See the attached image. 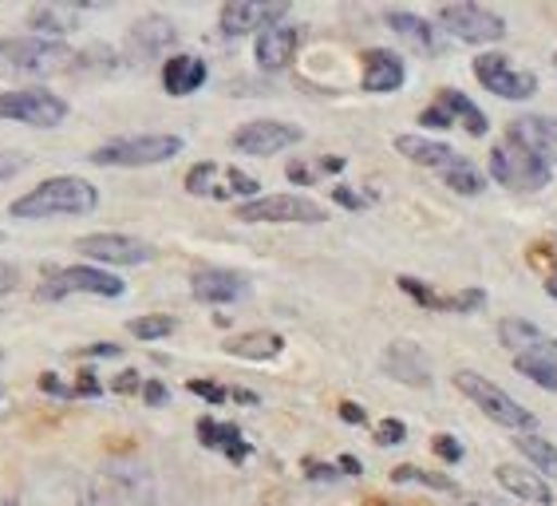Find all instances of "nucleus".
<instances>
[{
  "label": "nucleus",
  "mask_w": 557,
  "mask_h": 506,
  "mask_svg": "<svg viewBox=\"0 0 557 506\" xmlns=\"http://www.w3.org/2000/svg\"><path fill=\"white\" fill-rule=\"evenodd\" d=\"M554 64H557V55H554Z\"/></svg>",
  "instance_id": "864d4df0"
},
{
  "label": "nucleus",
  "mask_w": 557,
  "mask_h": 506,
  "mask_svg": "<svg viewBox=\"0 0 557 506\" xmlns=\"http://www.w3.org/2000/svg\"><path fill=\"white\" fill-rule=\"evenodd\" d=\"M498 341H503V348H510L515 356H530L546 345L549 336L542 333L534 321H525V317H506V321H498Z\"/></svg>",
  "instance_id": "c85d7f7f"
},
{
  "label": "nucleus",
  "mask_w": 557,
  "mask_h": 506,
  "mask_svg": "<svg viewBox=\"0 0 557 506\" xmlns=\"http://www.w3.org/2000/svg\"><path fill=\"white\" fill-rule=\"evenodd\" d=\"M431 447H435V455H440V459H447V464H459V459H462V443L455 440V435H435V440H431Z\"/></svg>",
  "instance_id": "ea45409f"
},
{
  "label": "nucleus",
  "mask_w": 557,
  "mask_h": 506,
  "mask_svg": "<svg viewBox=\"0 0 557 506\" xmlns=\"http://www.w3.org/2000/svg\"><path fill=\"white\" fill-rule=\"evenodd\" d=\"M67 99L44 87H21V91H0V123H24L36 131H52L67 119Z\"/></svg>",
  "instance_id": "0eeeda50"
},
{
  "label": "nucleus",
  "mask_w": 557,
  "mask_h": 506,
  "mask_svg": "<svg viewBox=\"0 0 557 506\" xmlns=\"http://www.w3.org/2000/svg\"><path fill=\"white\" fill-rule=\"evenodd\" d=\"M99 206V190L79 174H55L44 178L21 198H12L9 214L24 222H48V218H84Z\"/></svg>",
  "instance_id": "f257e3e1"
},
{
  "label": "nucleus",
  "mask_w": 557,
  "mask_h": 506,
  "mask_svg": "<svg viewBox=\"0 0 557 506\" xmlns=\"http://www.w3.org/2000/svg\"><path fill=\"white\" fill-rule=\"evenodd\" d=\"M234 218L249 226H321L329 222V210L305 195H258L237 206Z\"/></svg>",
  "instance_id": "39448f33"
},
{
  "label": "nucleus",
  "mask_w": 557,
  "mask_h": 506,
  "mask_svg": "<svg viewBox=\"0 0 557 506\" xmlns=\"http://www.w3.org/2000/svg\"><path fill=\"white\" fill-rule=\"evenodd\" d=\"M79 293H91V297H123L127 285L108 270H96V266H67V270H55L48 281H40L36 297L40 301H64V297H79Z\"/></svg>",
  "instance_id": "1a4fd4ad"
},
{
  "label": "nucleus",
  "mask_w": 557,
  "mask_h": 506,
  "mask_svg": "<svg viewBox=\"0 0 557 506\" xmlns=\"http://www.w3.org/2000/svg\"><path fill=\"white\" fill-rule=\"evenodd\" d=\"M119 353H123L119 345H96V348H87L84 356H119Z\"/></svg>",
  "instance_id": "8fccbe9b"
},
{
  "label": "nucleus",
  "mask_w": 557,
  "mask_h": 506,
  "mask_svg": "<svg viewBox=\"0 0 557 506\" xmlns=\"http://www.w3.org/2000/svg\"><path fill=\"white\" fill-rule=\"evenodd\" d=\"M190 293L202 305H234L249 297V277L237 270H222V266H206L190 277Z\"/></svg>",
  "instance_id": "dca6fc26"
},
{
  "label": "nucleus",
  "mask_w": 557,
  "mask_h": 506,
  "mask_svg": "<svg viewBox=\"0 0 557 506\" xmlns=\"http://www.w3.org/2000/svg\"><path fill=\"white\" fill-rule=\"evenodd\" d=\"M225 353L242 356V360H277V356L285 353V336H277V333L230 336V341H225Z\"/></svg>",
  "instance_id": "7c9ffc66"
},
{
  "label": "nucleus",
  "mask_w": 557,
  "mask_h": 506,
  "mask_svg": "<svg viewBox=\"0 0 557 506\" xmlns=\"http://www.w3.org/2000/svg\"><path fill=\"white\" fill-rule=\"evenodd\" d=\"M384 21H387V28H392V33H396L404 44H408V48H416L419 55H440L443 48H447V40H443L440 28H435V24H428L423 16H416V12L387 9Z\"/></svg>",
  "instance_id": "412c9836"
},
{
  "label": "nucleus",
  "mask_w": 557,
  "mask_h": 506,
  "mask_svg": "<svg viewBox=\"0 0 557 506\" xmlns=\"http://www.w3.org/2000/svg\"><path fill=\"white\" fill-rule=\"evenodd\" d=\"M174 155H183V139L178 135H123V139H111L103 147L87 155L96 166H162L171 162Z\"/></svg>",
  "instance_id": "423d86ee"
},
{
  "label": "nucleus",
  "mask_w": 557,
  "mask_h": 506,
  "mask_svg": "<svg viewBox=\"0 0 557 506\" xmlns=\"http://www.w3.org/2000/svg\"><path fill=\"white\" fill-rule=\"evenodd\" d=\"M28 166V155H21V151H0V183L4 178H16V174Z\"/></svg>",
  "instance_id": "a19ab883"
},
{
  "label": "nucleus",
  "mask_w": 557,
  "mask_h": 506,
  "mask_svg": "<svg viewBox=\"0 0 557 506\" xmlns=\"http://www.w3.org/2000/svg\"><path fill=\"white\" fill-rule=\"evenodd\" d=\"M494 479H498V486H503V491H510L518 503H534V506L554 503V495H549V483L537 471H530V467L498 464V467H494Z\"/></svg>",
  "instance_id": "b1692460"
},
{
  "label": "nucleus",
  "mask_w": 557,
  "mask_h": 506,
  "mask_svg": "<svg viewBox=\"0 0 557 506\" xmlns=\"http://www.w3.org/2000/svg\"><path fill=\"white\" fill-rule=\"evenodd\" d=\"M450 380H455V388H459L462 396L471 399V404L479 411H483L486 420L498 423V428L518 431V435H522V431H534L537 428V416H534V411L522 408V404H518V399L510 396V392L498 388L494 380L479 377V372H471V368H459V372H455Z\"/></svg>",
  "instance_id": "20e7f679"
},
{
  "label": "nucleus",
  "mask_w": 557,
  "mask_h": 506,
  "mask_svg": "<svg viewBox=\"0 0 557 506\" xmlns=\"http://www.w3.org/2000/svg\"><path fill=\"white\" fill-rule=\"evenodd\" d=\"M440 33L462 44H498L506 36V21L486 4H443Z\"/></svg>",
  "instance_id": "9b49d317"
},
{
  "label": "nucleus",
  "mask_w": 557,
  "mask_h": 506,
  "mask_svg": "<svg viewBox=\"0 0 557 506\" xmlns=\"http://www.w3.org/2000/svg\"><path fill=\"white\" fill-rule=\"evenodd\" d=\"M474 79L498 99H530L537 91L534 72H522V67L510 64V55L503 52H483L474 60Z\"/></svg>",
  "instance_id": "ddd939ff"
},
{
  "label": "nucleus",
  "mask_w": 557,
  "mask_h": 506,
  "mask_svg": "<svg viewBox=\"0 0 557 506\" xmlns=\"http://www.w3.org/2000/svg\"><path fill=\"white\" fill-rule=\"evenodd\" d=\"M324 171H344V159H321V162H312V166H309V162H289V178H293V183H305V186H309L312 183V178H317V174H324Z\"/></svg>",
  "instance_id": "e433bc0d"
},
{
  "label": "nucleus",
  "mask_w": 557,
  "mask_h": 506,
  "mask_svg": "<svg viewBox=\"0 0 557 506\" xmlns=\"http://www.w3.org/2000/svg\"><path fill=\"white\" fill-rule=\"evenodd\" d=\"M300 48V28L297 24H273V28H261L258 40H253V55H258L261 72H281V67L293 64V55Z\"/></svg>",
  "instance_id": "6ab92c4d"
},
{
  "label": "nucleus",
  "mask_w": 557,
  "mask_h": 506,
  "mask_svg": "<svg viewBox=\"0 0 557 506\" xmlns=\"http://www.w3.org/2000/svg\"><path fill=\"white\" fill-rule=\"evenodd\" d=\"M131 44H135V52H143V55L162 52V48L174 44V24L166 21V16H143V21L131 24Z\"/></svg>",
  "instance_id": "c756f323"
},
{
  "label": "nucleus",
  "mask_w": 557,
  "mask_h": 506,
  "mask_svg": "<svg viewBox=\"0 0 557 506\" xmlns=\"http://www.w3.org/2000/svg\"><path fill=\"white\" fill-rule=\"evenodd\" d=\"M404 440H408V428L399 420H384L375 428V443H380V447H396V443H404Z\"/></svg>",
  "instance_id": "4c0bfd02"
},
{
  "label": "nucleus",
  "mask_w": 557,
  "mask_h": 506,
  "mask_svg": "<svg viewBox=\"0 0 557 506\" xmlns=\"http://www.w3.org/2000/svg\"><path fill=\"white\" fill-rule=\"evenodd\" d=\"M419 127H428V131H450L455 123H450V115L440 108V103H431L423 115H419Z\"/></svg>",
  "instance_id": "79ce46f5"
},
{
  "label": "nucleus",
  "mask_w": 557,
  "mask_h": 506,
  "mask_svg": "<svg viewBox=\"0 0 557 506\" xmlns=\"http://www.w3.org/2000/svg\"><path fill=\"white\" fill-rule=\"evenodd\" d=\"M384 372L399 384H411V388H431V360L428 353L411 341H396L387 345L384 353Z\"/></svg>",
  "instance_id": "4be33fe9"
},
{
  "label": "nucleus",
  "mask_w": 557,
  "mask_h": 506,
  "mask_svg": "<svg viewBox=\"0 0 557 506\" xmlns=\"http://www.w3.org/2000/svg\"><path fill=\"white\" fill-rule=\"evenodd\" d=\"M396 151L404 155L408 162H416V166H428V171H455V166H462V155L455 151V147H447V143H435V139H423V135H399L396 139Z\"/></svg>",
  "instance_id": "5701e85b"
},
{
  "label": "nucleus",
  "mask_w": 557,
  "mask_h": 506,
  "mask_svg": "<svg viewBox=\"0 0 557 506\" xmlns=\"http://www.w3.org/2000/svg\"><path fill=\"white\" fill-rule=\"evenodd\" d=\"M143 396H147V404H166V388H162L159 380H150V384H143Z\"/></svg>",
  "instance_id": "a18cd8bd"
},
{
  "label": "nucleus",
  "mask_w": 557,
  "mask_h": 506,
  "mask_svg": "<svg viewBox=\"0 0 557 506\" xmlns=\"http://www.w3.org/2000/svg\"><path fill=\"white\" fill-rule=\"evenodd\" d=\"M506 139L518 143V147H522V151H530L534 159H542L549 171L557 166V119L518 115V119H510V127H506Z\"/></svg>",
  "instance_id": "2eb2a0df"
},
{
  "label": "nucleus",
  "mask_w": 557,
  "mask_h": 506,
  "mask_svg": "<svg viewBox=\"0 0 557 506\" xmlns=\"http://www.w3.org/2000/svg\"><path fill=\"white\" fill-rule=\"evenodd\" d=\"M72 64V48L64 40L40 36H4L0 40V79H44Z\"/></svg>",
  "instance_id": "f03ea898"
},
{
  "label": "nucleus",
  "mask_w": 557,
  "mask_h": 506,
  "mask_svg": "<svg viewBox=\"0 0 557 506\" xmlns=\"http://www.w3.org/2000/svg\"><path fill=\"white\" fill-rule=\"evenodd\" d=\"M341 416L348 423H364L368 416H364V408H360V404H341Z\"/></svg>",
  "instance_id": "49530a36"
},
{
  "label": "nucleus",
  "mask_w": 557,
  "mask_h": 506,
  "mask_svg": "<svg viewBox=\"0 0 557 506\" xmlns=\"http://www.w3.org/2000/svg\"><path fill=\"white\" fill-rule=\"evenodd\" d=\"M546 293H549V297H557V273H549V277H546Z\"/></svg>",
  "instance_id": "603ef678"
},
{
  "label": "nucleus",
  "mask_w": 557,
  "mask_h": 506,
  "mask_svg": "<svg viewBox=\"0 0 557 506\" xmlns=\"http://www.w3.org/2000/svg\"><path fill=\"white\" fill-rule=\"evenodd\" d=\"M392 479H396V483L431 486V491H455V483H450L447 474H431V471H423V467H416V464H399L396 471H392Z\"/></svg>",
  "instance_id": "f704fd0d"
},
{
  "label": "nucleus",
  "mask_w": 557,
  "mask_h": 506,
  "mask_svg": "<svg viewBox=\"0 0 557 506\" xmlns=\"http://www.w3.org/2000/svg\"><path fill=\"white\" fill-rule=\"evenodd\" d=\"M333 198H336V202H341V206H348V210H360V206H364V198H360V195H352V190H348V186H336V190H333Z\"/></svg>",
  "instance_id": "c03bdc74"
},
{
  "label": "nucleus",
  "mask_w": 557,
  "mask_h": 506,
  "mask_svg": "<svg viewBox=\"0 0 557 506\" xmlns=\"http://www.w3.org/2000/svg\"><path fill=\"white\" fill-rule=\"evenodd\" d=\"M186 190L194 198H214V202H249L258 198L261 183L253 174L237 171V166H225V162H194L190 174H186Z\"/></svg>",
  "instance_id": "6e6552de"
},
{
  "label": "nucleus",
  "mask_w": 557,
  "mask_h": 506,
  "mask_svg": "<svg viewBox=\"0 0 557 506\" xmlns=\"http://www.w3.org/2000/svg\"><path fill=\"white\" fill-rule=\"evenodd\" d=\"M84 21V4H36L28 12V28L40 40H64Z\"/></svg>",
  "instance_id": "393cba45"
},
{
  "label": "nucleus",
  "mask_w": 557,
  "mask_h": 506,
  "mask_svg": "<svg viewBox=\"0 0 557 506\" xmlns=\"http://www.w3.org/2000/svg\"><path fill=\"white\" fill-rule=\"evenodd\" d=\"M87 506H154V471L139 459H119L96 474Z\"/></svg>",
  "instance_id": "7ed1b4c3"
},
{
  "label": "nucleus",
  "mask_w": 557,
  "mask_h": 506,
  "mask_svg": "<svg viewBox=\"0 0 557 506\" xmlns=\"http://www.w3.org/2000/svg\"><path fill=\"white\" fill-rule=\"evenodd\" d=\"M198 435H202V447H210V452H222V455H230L234 464H242V459H249V447L246 443V435L234 428V423H222V420H198Z\"/></svg>",
  "instance_id": "cd10ccee"
},
{
  "label": "nucleus",
  "mask_w": 557,
  "mask_h": 506,
  "mask_svg": "<svg viewBox=\"0 0 557 506\" xmlns=\"http://www.w3.org/2000/svg\"><path fill=\"white\" fill-rule=\"evenodd\" d=\"M491 174L503 186H510V190H522V195L542 190V186H549V178H554V171H549L546 162L534 159V155L522 151V147L510 139H503L491 151Z\"/></svg>",
  "instance_id": "9d476101"
},
{
  "label": "nucleus",
  "mask_w": 557,
  "mask_h": 506,
  "mask_svg": "<svg viewBox=\"0 0 557 506\" xmlns=\"http://www.w3.org/2000/svg\"><path fill=\"white\" fill-rule=\"evenodd\" d=\"M135 388H139V372H123L115 380V392H135Z\"/></svg>",
  "instance_id": "de8ad7c7"
},
{
  "label": "nucleus",
  "mask_w": 557,
  "mask_h": 506,
  "mask_svg": "<svg viewBox=\"0 0 557 506\" xmlns=\"http://www.w3.org/2000/svg\"><path fill=\"white\" fill-rule=\"evenodd\" d=\"M127 329H131V336H139V341H162V336H171L174 329H178V321H174V317H135Z\"/></svg>",
  "instance_id": "c9c22d12"
},
{
  "label": "nucleus",
  "mask_w": 557,
  "mask_h": 506,
  "mask_svg": "<svg viewBox=\"0 0 557 506\" xmlns=\"http://www.w3.org/2000/svg\"><path fill=\"white\" fill-rule=\"evenodd\" d=\"M21 289V270L12 266V261L0 258V297H9V293Z\"/></svg>",
  "instance_id": "37998d69"
},
{
  "label": "nucleus",
  "mask_w": 557,
  "mask_h": 506,
  "mask_svg": "<svg viewBox=\"0 0 557 506\" xmlns=\"http://www.w3.org/2000/svg\"><path fill=\"white\" fill-rule=\"evenodd\" d=\"M435 103H440V108L447 111L455 127H462L467 135H474V139H483L486 131H491V119H486L483 111L474 108V103L467 96H462L459 87H443L440 96H435Z\"/></svg>",
  "instance_id": "bb28decb"
},
{
  "label": "nucleus",
  "mask_w": 557,
  "mask_h": 506,
  "mask_svg": "<svg viewBox=\"0 0 557 506\" xmlns=\"http://www.w3.org/2000/svg\"><path fill=\"white\" fill-rule=\"evenodd\" d=\"M534 356H542V360H549V365H557V336H549L546 345L537 348V353H534Z\"/></svg>",
  "instance_id": "09e8293b"
},
{
  "label": "nucleus",
  "mask_w": 557,
  "mask_h": 506,
  "mask_svg": "<svg viewBox=\"0 0 557 506\" xmlns=\"http://www.w3.org/2000/svg\"><path fill=\"white\" fill-rule=\"evenodd\" d=\"M190 392H194V396H202L206 404H225V399H230V388H222V384H210V380H190Z\"/></svg>",
  "instance_id": "58836bf2"
},
{
  "label": "nucleus",
  "mask_w": 557,
  "mask_h": 506,
  "mask_svg": "<svg viewBox=\"0 0 557 506\" xmlns=\"http://www.w3.org/2000/svg\"><path fill=\"white\" fill-rule=\"evenodd\" d=\"M515 368L530 380V384H537V388H546L557 396V365H549V360L530 353V356H515Z\"/></svg>",
  "instance_id": "473e14b6"
},
{
  "label": "nucleus",
  "mask_w": 557,
  "mask_h": 506,
  "mask_svg": "<svg viewBox=\"0 0 557 506\" xmlns=\"http://www.w3.org/2000/svg\"><path fill=\"white\" fill-rule=\"evenodd\" d=\"M360 67H364V76H360V87L372 91V96H392L404 87L408 79V64H404V55L387 52V48H368L360 55Z\"/></svg>",
  "instance_id": "a211bd4d"
},
{
  "label": "nucleus",
  "mask_w": 557,
  "mask_h": 506,
  "mask_svg": "<svg viewBox=\"0 0 557 506\" xmlns=\"http://www.w3.org/2000/svg\"><path fill=\"white\" fill-rule=\"evenodd\" d=\"M399 281V289L408 293L411 301H419L423 309L431 312H474V309H483L486 305V293L483 289H462V293H440V289H431L428 281H419V277H396Z\"/></svg>",
  "instance_id": "f3484780"
},
{
  "label": "nucleus",
  "mask_w": 557,
  "mask_h": 506,
  "mask_svg": "<svg viewBox=\"0 0 557 506\" xmlns=\"http://www.w3.org/2000/svg\"><path fill=\"white\" fill-rule=\"evenodd\" d=\"M341 467H344V474H360V459H352V455H344Z\"/></svg>",
  "instance_id": "3c124183"
},
{
  "label": "nucleus",
  "mask_w": 557,
  "mask_h": 506,
  "mask_svg": "<svg viewBox=\"0 0 557 506\" xmlns=\"http://www.w3.org/2000/svg\"><path fill=\"white\" fill-rule=\"evenodd\" d=\"M305 139V131L293 127V123H281V119H253V123H242V127L230 135V147L237 155H253V159H269V155H281L297 147Z\"/></svg>",
  "instance_id": "f8f14e48"
},
{
  "label": "nucleus",
  "mask_w": 557,
  "mask_h": 506,
  "mask_svg": "<svg viewBox=\"0 0 557 506\" xmlns=\"http://www.w3.org/2000/svg\"><path fill=\"white\" fill-rule=\"evenodd\" d=\"M518 452L534 464V471L542 474V479H557V447L549 440H542L534 431H522V435H518Z\"/></svg>",
  "instance_id": "2f4dec72"
},
{
  "label": "nucleus",
  "mask_w": 557,
  "mask_h": 506,
  "mask_svg": "<svg viewBox=\"0 0 557 506\" xmlns=\"http://www.w3.org/2000/svg\"><path fill=\"white\" fill-rule=\"evenodd\" d=\"M289 4H249V0H234V4H222V33L225 36H246L261 33V28H273V24L285 21Z\"/></svg>",
  "instance_id": "aec40b11"
},
{
  "label": "nucleus",
  "mask_w": 557,
  "mask_h": 506,
  "mask_svg": "<svg viewBox=\"0 0 557 506\" xmlns=\"http://www.w3.org/2000/svg\"><path fill=\"white\" fill-rule=\"evenodd\" d=\"M443 183L455 190V195H462V198H474V195H483V174H479V166H474L471 159L462 162V166H455V171H447L443 174Z\"/></svg>",
  "instance_id": "72a5a7b5"
},
{
  "label": "nucleus",
  "mask_w": 557,
  "mask_h": 506,
  "mask_svg": "<svg viewBox=\"0 0 557 506\" xmlns=\"http://www.w3.org/2000/svg\"><path fill=\"white\" fill-rule=\"evenodd\" d=\"M75 249L103 266H147L154 261V246L131 234H87L75 242Z\"/></svg>",
  "instance_id": "4468645a"
},
{
  "label": "nucleus",
  "mask_w": 557,
  "mask_h": 506,
  "mask_svg": "<svg viewBox=\"0 0 557 506\" xmlns=\"http://www.w3.org/2000/svg\"><path fill=\"white\" fill-rule=\"evenodd\" d=\"M202 84H206V64L198 55L178 52L162 64V87H166V96H194Z\"/></svg>",
  "instance_id": "a878e982"
}]
</instances>
